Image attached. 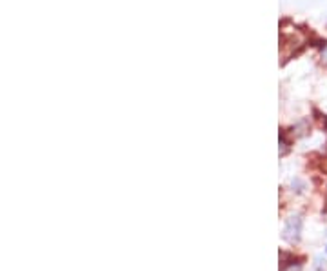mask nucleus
<instances>
[{
  "label": "nucleus",
  "mask_w": 327,
  "mask_h": 271,
  "mask_svg": "<svg viewBox=\"0 0 327 271\" xmlns=\"http://www.w3.org/2000/svg\"><path fill=\"white\" fill-rule=\"evenodd\" d=\"M291 184H293V187H296V191H298V193L304 191V187H305V186H304V182H302L300 178H295V180H293Z\"/></svg>",
  "instance_id": "4"
},
{
  "label": "nucleus",
  "mask_w": 327,
  "mask_h": 271,
  "mask_svg": "<svg viewBox=\"0 0 327 271\" xmlns=\"http://www.w3.org/2000/svg\"><path fill=\"white\" fill-rule=\"evenodd\" d=\"M289 151V140L285 138V133L280 131V155H285Z\"/></svg>",
  "instance_id": "2"
},
{
  "label": "nucleus",
  "mask_w": 327,
  "mask_h": 271,
  "mask_svg": "<svg viewBox=\"0 0 327 271\" xmlns=\"http://www.w3.org/2000/svg\"><path fill=\"white\" fill-rule=\"evenodd\" d=\"M320 58L327 66V42H320Z\"/></svg>",
  "instance_id": "3"
},
{
  "label": "nucleus",
  "mask_w": 327,
  "mask_h": 271,
  "mask_svg": "<svg viewBox=\"0 0 327 271\" xmlns=\"http://www.w3.org/2000/svg\"><path fill=\"white\" fill-rule=\"evenodd\" d=\"M302 235V217L300 215H293L288 220L285 227H283V239L289 240V242H298Z\"/></svg>",
  "instance_id": "1"
}]
</instances>
